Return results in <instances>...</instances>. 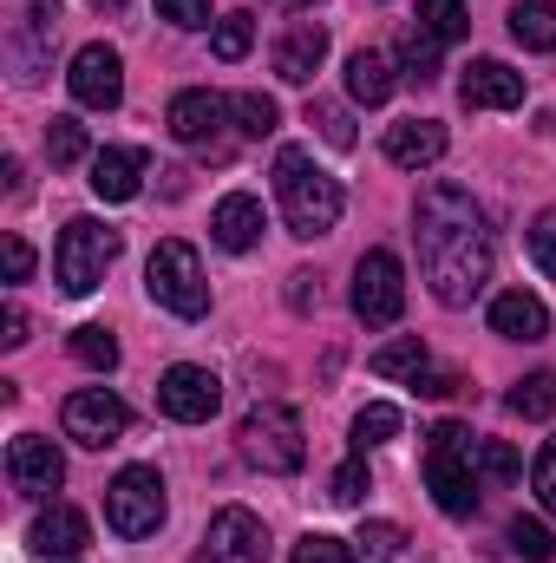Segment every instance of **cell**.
<instances>
[{"label": "cell", "instance_id": "cell-1", "mask_svg": "<svg viewBox=\"0 0 556 563\" xmlns=\"http://www.w3.org/2000/svg\"><path fill=\"white\" fill-rule=\"evenodd\" d=\"M413 223H419L413 243H419L425 288H432L445 308H465V301L491 282V223H485L478 197L458 190V184H425Z\"/></svg>", "mask_w": 556, "mask_h": 563}, {"label": "cell", "instance_id": "cell-2", "mask_svg": "<svg viewBox=\"0 0 556 563\" xmlns=\"http://www.w3.org/2000/svg\"><path fill=\"white\" fill-rule=\"evenodd\" d=\"M276 197H281V217H288V230L294 236H327L334 223H341V177H327L301 144H288V151H276Z\"/></svg>", "mask_w": 556, "mask_h": 563}, {"label": "cell", "instance_id": "cell-3", "mask_svg": "<svg viewBox=\"0 0 556 563\" xmlns=\"http://www.w3.org/2000/svg\"><path fill=\"white\" fill-rule=\"evenodd\" d=\"M425 485L438 498L445 518H471L478 511V445L458 420H438L425 432Z\"/></svg>", "mask_w": 556, "mask_h": 563}, {"label": "cell", "instance_id": "cell-4", "mask_svg": "<svg viewBox=\"0 0 556 563\" xmlns=\"http://www.w3.org/2000/svg\"><path fill=\"white\" fill-rule=\"evenodd\" d=\"M144 288H151V301H157V308H170L177 321H203V314H210V282H203V263H197V250H190V243H177V236H164V243L151 250V263H144Z\"/></svg>", "mask_w": 556, "mask_h": 563}, {"label": "cell", "instance_id": "cell-5", "mask_svg": "<svg viewBox=\"0 0 556 563\" xmlns=\"http://www.w3.org/2000/svg\"><path fill=\"white\" fill-rule=\"evenodd\" d=\"M236 439H243V459L256 465V472H301V459H308V439H301V413L294 407H281V400H263V407H249L243 426H236Z\"/></svg>", "mask_w": 556, "mask_h": 563}, {"label": "cell", "instance_id": "cell-6", "mask_svg": "<svg viewBox=\"0 0 556 563\" xmlns=\"http://www.w3.org/2000/svg\"><path fill=\"white\" fill-rule=\"evenodd\" d=\"M119 263V230H105L99 217H73L59 230V250H53V276L66 295H92L105 269Z\"/></svg>", "mask_w": 556, "mask_h": 563}, {"label": "cell", "instance_id": "cell-7", "mask_svg": "<svg viewBox=\"0 0 556 563\" xmlns=\"http://www.w3.org/2000/svg\"><path fill=\"white\" fill-rule=\"evenodd\" d=\"M53 40H59V0H13L7 20V66L20 86H40L53 66Z\"/></svg>", "mask_w": 556, "mask_h": 563}, {"label": "cell", "instance_id": "cell-8", "mask_svg": "<svg viewBox=\"0 0 556 563\" xmlns=\"http://www.w3.org/2000/svg\"><path fill=\"white\" fill-rule=\"evenodd\" d=\"M105 525L119 538H151L164 525V478L151 465H125L112 485H105Z\"/></svg>", "mask_w": 556, "mask_h": 563}, {"label": "cell", "instance_id": "cell-9", "mask_svg": "<svg viewBox=\"0 0 556 563\" xmlns=\"http://www.w3.org/2000/svg\"><path fill=\"white\" fill-rule=\"evenodd\" d=\"M400 308H407V269H400V256L393 250H367L354 263V314L367 328H393Z\"/></svg>", "mask_w": 556, "mask_h": 563}, {"label": "cell", "instance_id": "cell-10", "mask_svg": "<svg viewBox=\"0 0 556 563\" xmlns=\"http://www.w3.org/2000/svg\"><path fill=\"white\" fill-rule=\"evenodd\" d=\"M59 426H66V439H79V445H119L125 426H132V407H125L119 394H105V387H79V394H66Z\"/></svg>", "mask_w": 556, "mask_h": 563}, {"label": "cell", "instance_id": "cell-11", "mask_svg": "<svg viewBox=\"0 0 556 563\" xmlns=\"http://www.w3.org/2000/svg\"><path fill=\"white\" fill-rule=\"evenodd\" d=\"M190 563H269V531H263V518L243 511V505H223V511L210 518V531H203V551Z\"/></svg>", "mask_w": 556, "mask_h": 563}, {"label": "cell", "instance_id": "cell-12", "mask_svg": "<svg viewBox=\"0 0 556 563\" xmlns=\"http://www.w3.org/2000/svg\"><path fill=\"white\" fill-rule=\"evenodd\" d=\"M223 407V380L210 374V367H170L164 380H157V413L164 420H177V426H203L210 413Z\"/></svg>", "mask_w": 556, "mask_h": 563}, {"label": "cell", "instance_id": "cell-13", "mask_svg": "<svg viewBox=\"0 0 556 563\" xmlns=\"http://www.w3.org/2000/svg\"><path fill=\"white\" fill-rule=\"evenodd\" d=\"M66 86H73V99H79L86 112H112V106L125 99V59H119L112 46H79Z\"/></svg>", "mask_w": 556, "mask_h": 563}, {"label": "cell", "instance_id": "cell-14", "mask_svg": "<svg viewBox=\"0 0 556 563\" xmlns=\"http://www.w3.org/2000/svg\"><path fill=\"white\" fill-rule=\"evenodd\" d=\"M7 478H13V492H20V498H46V492H59V485H66V459H59V445H53V439L20 432V439L7 445Z\"/></svg>", "mask_w": 556, "mask_h": 563}, {"label": "cell", "instance_id": "cell-15", "mask_svg": "<svg viewBox=\"0 0 556 563\" xmlns=\"http://www.w3.org/2000/svg\"><path fill=\"white\" fill-rule=\"evenodd\" d=\"M92 544V525H86V511H73V505H46L33 525H26V551L46 563H66L79 558Z\"/></svg>", "mask_w": 556, "mask_h": 563}, {"label": "cell", "instance_id": "cell-16", "mask_svg": "<svg viewBox=\"0 0 556 563\" xmlns=\"http://www.w3.org/2000/svg\"><path fill=\"white\" fill-rule=\"evenodd\" d=\"M458 99L471 112H511V106H524V73H511L504 59H471L458 79Z\"/></svg>", "mask_w": 556, "mask_h": 563}, {"label": "cell", "instance_id": "cell-17", "mask_svg": "<svg viewBox=\"0 0 556 563\" xmlns=\"http://www.w3.org/2000/svg\"><path fill=\"white\" fill-rule=\"evenodd\" d=\"M144 190V151L138 144H105L92 157V197L99 203H132Z\"/></svg>", "mask_w": 556, "mask_h": 563}, {"label": "cell", "instance_id": "cell-18", "mask_svg": "<svg viewBox=\"0 0 556 563\" xmlns=\"http://www.w3.org/2000/svg\"><path fill=\"white\" fill-rule=\"evenodd\" d=\"M223 119H230V99H216V92H177L170 112H164L177 144H210L223 132Z\"/></svg>", "mask_w": 556, "mask_h": 563}, {"label": "cell", "instance_id": "cell-19", "mask_svg": "<svg viewBox=\"0 0 556 563\" xmlns=\"http://www.w3.org/2000/svg\"><path fill=\"white\" fill-rule=\"evenodd\" d=\"M210 236H216V250H230V256L256 250V243H263V203H256L249 190H230V197L210 210Z\"/></svg>", "mask_w": 556, "mask_h": 563}, {"label": "cell", "instance_id": "cell-20", "mask_svg": "<svg viewBox=\"0 0 556 563\" xmlns=\"http://www.w3.org/2000/svg\"><path fill=\"white\" fill-rule=\"evenodd\" d=\"M321 59H327V26H321V20H294L276 46V73L288 86H308V79L321 73Z\"/></svg>", "mask_w": 556, "mask_h": 563}, {"label": "cell", "instance_id": "cell-21", "mask_svg": "<svg viewBox=\"0 0 556 563\" xmlns=\"http://www.w3.org/2000/svg\"><path fill=\"white\" fill-rule=\"evenodd\" d=\"M393 86H400V66H393V53H380V46H360V53L347 59V99H354V106H387V99H393Z\"/></svg>", "mask_w": 556, "mask_h": 563}, {"label": "cell", "instance_id": "cell-22", "mask_svg": "<svg viewBox=\"0 0 556 563\" xmlns=\"http://www.w3.org/2000/svg\"><path fill=\"white\" fill-rule=\"evenodd\" d=\"M491 334H504V341H544L551 334V308L537 295H524V288H504L491 301Z\"/></svg>", "mask_w": 556, "mask_h": 563}, {"label": "cell", "instance_id": "cell-23", "mask_svg": "<svg viewBox=\"0 0 556 563\" xmlns=\"http://www.w3.org/2000/svg\"><path fill=\"white\" fill-rule=\"evenodd\" d=\"M387 157H393L400 170L438 164V157H445V125H438V119H407V125H393V132H387Z\"/></svg>", "mask_w": 556, "mask_h": 563}, {"label": "cell", "instance_id": "cell-24", "mask_svg": "<svg viewBox=\"0 0 556 563\" xmlns=\"http://www.w3.org/2000/svg\"><path fill=\"white\" fill-rule=\"evenodd\" d=\"M511 40L531 53H556V0H518L511 7Z\"/></svg>", "mask_w": 556, "mask_h": 563}, {"label": "cell", "instance_id": "cell-25", "mask_svg": "<svg viewBox=\"0 0 556 563\" xmlns=\"http://www.w3.org/2000/svg\"><path fill=\"white\" fill-rule=\"evenodd\" d=\"M504 407L524 413V420H556V374L551 367H544V374H524V380L504 394Z\"/></svg>", "mask_w": 556, "mask_h": 563}, {"label": "cell", "instance_id": "cell-26", "mask_svg": "<svg viewBox=\"0 0 556 563\" xmlns=\"http://www.w3.org/2000/svg\"><path fill=\"white\" fill-rule=\"evenodd\" d=\"M367 367H374L380 380H400V374L413 380V374H425V341H419V334H400V341H387Z\"/></svg>", "mask_w": 556, "mask_h": 563}, {"label": "cell", "instance_id": "cell-27", "mask_svg": "<svg viewBox=\"0 0 556 563\" xmlns=\"http://www.w3.org/2000/svg\"><path fill=\"white\" fill-rule=\"evenodd\" d=\"M419 26H425L438 46H452V40H465V33H471L465 0H419Z\"/></svg>", "mask_w": 556, "mask_h": 563}, {"label": "cell", "instance_id": "cell-28", "mask_svg": "<svg viewBox=\"0 0 556 563\" xmlns=\"http://www.w3.org/2000/svg\"><path fill=\"white\" fill-rule=\"evenodd\" d=\"M400 66H407L413 86H432V79H438V40H432L425 26H407V40H400Z\"/></svg>", "mask_w": 556, "mask_h": 563}, {"label": "cell", "instance_id": "cell-29", "mask_svg": "<svg viewBox=\"0 0 556 563\" xmlns=\"http://www.w3.org/2000/svg\"><path fill=\"white\" fill-rule=\"evenodd\" d=\"M249 46H256V20H249V13H223L216 33H210V53H216L223 66H236Z\"/></svg>", "mask_w": 556, "mask_h": 563}, {"label": "cell", "instance_id": "cell-30", "mask_svg": "<svg viewBox=\"0 0 556 563\" xmlns=\"http://www.w3.org/2000/svg\"><path fill=\"white\" fill-rule=\"evenodd\" d=\"M387 439H400V407L374 400V407H360V413H354V452H367V445H387Z\"/></svg>", "mask_w": 556, "mask_h": 563}, {"label": "cell", "instance_id": "cell-31", "mask_svg": "<svg viewBox=\"0 0 556 563\" xmlns=\"http://www.w3.org/2000/svg\"><path fill=\"white\" fill-rule=\"evenodd\" d=\"M73 361H79V367L112 374V367H119V341H112L105 328H73Z\"/></svg>", "mask_w": 556, "mask_h": 563}, {"label": "cell", "instance_id": "cell-32", "mask_svg": "<svg viewBox=\"0 0 556 563\" xmlns=\"http://www.w3.org/2000/svg\"><path fill=\"white\" fill-rule=\"evenodd\" d=\"M46 157H53V170H73L86 157V125L79 119H53L46 125Z\"/></svg>", "mask_w": 556, "mask_h": 563}, {"label": "cell", "instance_id": "cell-33", "mask_svg": "<svg viewBox=\"0 0 556 563\" xmlns=\"http://www.w3.org/2000/svg\"><path fill=\"white\" fill-rule=\"evenodd\" d=\"M230 112L243 119V132H249V139H269V132L281 125V112H276V99H269V92H236V99H230Z\"/></svg>", "mask_w": 556, "mask_h": 563}, {"label": "cell", "instance_id": "cell-34", "mask_svg": "<svg viewBox=\"0 0 556 563\" xmlns=\"http://www.w3.org/2000/svg\"><path fill=\"white\" fill-rule=\"evenodd\" d=\"M354 544H360L374 563H400V558H407V531H400V525H387V518L360 525V538H354Z\"/></svg>", "mask_w": 556, "mask_h": 563}, {"label": "cell", "instance_id": "cell-35", "mask_svg": "<svg viewBox=\"0 0 556 563\" xmlns=\"http://www.w3.org/2000/svg\"><path fill=\"white\" fill-rule=\"evenodd\" d=\"M288 563H360V558H354V544H341L327 531H308V538H294Z\"/></svg>", "mask_w": 556, "mask_h": 563}, {"label": "cell", "instance_id": "cell-36", "mask_svg": "<svg viewBox=\"0 0 556 563\" xmlns=\"http://www.w3.org/2000/svg\"><path fill=\"white\" fill-rule=\"evenodd\" d=\"M511 551L524 563H551L556 558V538L537 525V518H511Z\"/></svg>", "mask_w": 556, "mask_h": 563}, {"label": "cell", "instance_id": "cell-37", "mask_svg": "<svg viewBox=\"0 0 556 563\" xmlns=\"http://www.w3.org/2000/svg\"><path fill=\"white\" fill-rule=\"evenodd\" d=\"M478 472L498 478V485H511V478L524 472V459H518V445H504V439H478Z\"/></svg>", "mask_w": 556, "mask_h": 563}, {"label": "cell", "instance_id": "cell-38", "mask_svg": "<svg viewBox=\"0 0 556 563\" xmlns=\"http://www.w3.org/2000/svg\"><path fill=\"white\" fill-rule=\"evenodd\" d=\"M308 125H321V139L334 144V151H347V144H354V119H347L341 106H327V99H314V106H308Z\"/></svg>", "mask_w": 556, "mask_h": 563}, {"label": "cell", "instance_id": "cell-39", "mask_svg": "<svg viewBox=\"0 0 556 563\" xmlns=\"http://www.w3.org/2000/svg\"><path fill=\"white\" fill-rule=\"evenodd\" d=\"M327 498H334V505H347V511H354V505H360V498H367V465H360V459H347V465H341V472H334V485H327Z\"/></svg>", "mask_w": 556, "mask_h": 563}, {"label": "cell", "instance_id": "cell-40", "mask_svg": "<svg viewBox=\"0 0 556 563\" xmlns=\"http://www.w3.org/2000/svg\"><path fill=\"white\" fill-rule=\"evenodd\" d=\"M531 263H537L544 276H556V210H544V217L531 223Z\"/></svg>", "mask_w": 556, "mask_h": 563}, {"label": "cell", "instance_id": "cell-41", "mask_svg": "<svg viewBox=\"0 0 556 563\" xmlns=\"http://www.w3.org/2000/svg\"><path fill=\"white\" fill-rule=\"evenodd\" d=\"M531 492H537L544 511H556V439L537 452V465H531Z\"/></svg>", "mask_w": 556, "mask_h": 563}, {"label": "cell", "instance_id": "cell-42", "mask_svg": "<svg viewBox=\"0 0 556 563\" xmlns=\"http://www.w3.org/2000/svg\"><path fill=\"white\" fill-rule=\"evenodd\" d=\"M157 13L170 26H210V0H157Z\"/></svg>", "mask_w": 556, "mask_h": 563}, {"label": "cell", "instance_id": "cell-43", "mask_svg": "<svg viewBox=\"0 0 556 563\" xmlns=\"http://www.w3.org/2000/svg\"><path fill=\"white\" fill-rule=\"evenodd\" d=\"M0 269H7V282L33 276V250H26V236H7V243H0Z\"/></svg>", "mask_w": 556, "mask_h": 563}, {"label": "cell", "instance_id": "cell-44", "mask_svg": "<svg viewBox=\"0 0 556 563\" xmlns=\"http://www.w3.org/2000/svg\"><path fill=\"white\" fill-rule=\"evenodd\" d=\"M0 341H7V347H20V341H26V308H20V301H7V308H0Z\"/></svg>", "mask_w": 556, "mask_h": 563}, {"label": "cell", "instance_id": "cell-45", "mask_svg": "<svg viewBox=\"0 0 556 563\" xmlns=\"http://www.w3.org/2000/svg\"><path fill=\"white\" fill-rule=\"evenodd\" d=\"M452 387H458L452 374H432V367H425V374H413V394H425V400H445Z\"/></svg>", "mask_w": 556, "mask_h": 563}, {"label": "cell", "instance_id": "cell-46", "mask_svg": "<svg viewBox=\"0 0 556 563\" xmlns=\"http://www.w3.org/2000/svg\"><path fill=\"white\" fill-rule=\"evenodd\" d=\"M308 282H314V276H288V301H294V308H301V314H308V308H314V288H308Z\"/></svg>", "mask_w": 556, "mask_h": 563}, {"label": "cell", "instance_id": "cell-47", "mask_svg": "<svg viewBox=\"0 0 556 563\" xmlns=\"http://www.w3.org/2000/svg\"><path fill=\"white\" fill-rule=\"evenodd\" d=\"M92 7H99V13H119V7H125V0H92Z\"/></svg>", "mask_w": 556, "mask_h": 563}, {"label": "cell", "instance_id": "cell-48", "mask_svg": "<svg viewBox=\"0 0 556 563\" xmlns=\"http://www.w3.org/2000/svg\"><path fill=\"white\" fill-rule=\"evenodd\" d=\"M281 7H314V0H281Z\"/></svg>", "mask_w": 556, "mask_h": 563}]
</instances>
